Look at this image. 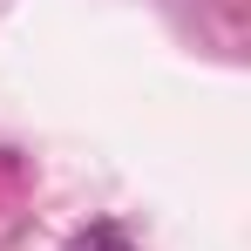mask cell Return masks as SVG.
Segmentation results:
<instances>
[{
	"mask_svg": "<svg viewBox=\"0 0 251 251\" xmlns=\"http://www.w3.org/2000/svg\"><path fill=\"white\" fill-rule=\"evenodd\" d=\"M88 251H129V245L116 238V231H95V238H88Z\"/></svg>",
	"mask_w": 251,
	"mask_h": 251,
	"instance_id": "1",
	"label": "cell"
}]
</instances>
